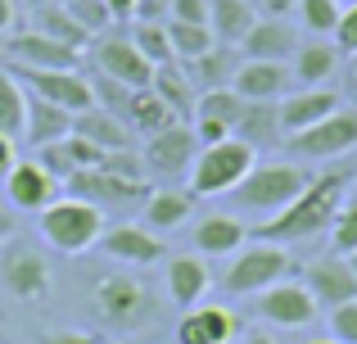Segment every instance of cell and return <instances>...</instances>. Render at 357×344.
Wrapping results in <instances>:
<instances>
[{
    "label": "cell",
    "instance_id": "cell-42",
    "mask_svg": "<svg viewBox=\"0 0 357 344\" xmlns=\"http://www.w3.org/2000/svg\"><path fill=\"white\" fill-rule=\"evenodd\" d=\"M63 150H68V159H73V168H100V163H105V154L109 150H100L96 141H86V136H77V132H68L63 136Z\"/></svg>",
    "mask_w": 357,
    "mask_h": 344
},
{
    "label": "cell",
    "instance_id": "cell-34",
    "mask_svg": "<svg viewBox=\"0 0 357 344\" xmlns=\"http://www.w3.org/2000/svg\"><path fill=\"white\" fill-rule=\"evenodd\" d=\"M167 41H172V59H199V54H208L213 45H218V36H213L208 23H176V18H167Z\"/></svg>",
    "mask_w": 357,
    "mask_h": 344
},
{
    "label": "cell",
    "instance_id": "cell-41",
    "mask_svg": "<svg viewBox=\"0 0 357 344\" xmlns=\"http://www.w3.org/2000/svg\"><path fill=\"white\" fill-rule=\"evenodd\" d=\"M68 14L77 18V23L86 27L91 36H105V27L114 23V14H109V5H105V0H73V5H68Z\"/></svg>",
    "mask_w": 357,
    "mask_h": 344
},
{
    "label": "cell",
    "instance_id": "cell-46",
    "mask_svg": "<svg viewBox=\"0 0 357 344\" xmlns=\"http://www.w3.org/2000/svg\"><path fill=\"white\" fill-rule=\"evenodd\" d=\"M167 18H176V23H208V0H172Z\"/></svg>",
    "mask_w": 357,
    "mask_h": 344
},
{
    "label": "cell",
    "instance_id": "cell-44",
    "mask_svg": "<svg viewBox=\"0 0 357 344\" xmlns=\"http://www.w3.org/2000/svg\"><path fill=\"white\" fill-rule=\"evenodd\" d=\"M36 163H41V168L50 172L59 186L68 181L73 172H77V168H73V159H68V150H63V141H54V145H41V159H36Z\"/></svg>",
    "mask_w": 357,
    "mask_h": 344
},
{
    "label": "cell",
    "instance_id": "cell-57",
    "mask_svg": "<svg viewBox=\"0 0 357 344\" xmlns=\"http://www.w3.org/2000/svg\"><path fill=\"white\" fill-rule=\"evenodd\" d=\"M349 267H353V276H357V249H353V254H349Z\"/></svg>",
    "mask_w": 357,
    "mask_h": 344
},
{
    "label": "cell",
    "instance_id": "cell-39",
    "mask_svg": "<svg viewBox=\"0 0 357 344\" xmlns=\"http://www.w3.org/2000/svg\"><path fill=\"white\" fill-rule=\"evenodd\" d=\"M91 96H96V109H105V114L122 118V114H127V100H131V87H122V82L105 77V73H96V77H91Z\"/></svg>",
    "mask_w": 357,
    "mask_h": 344
},
{
    "label": "cell",
    "instance_id": "cell-7",
    "mask_svg": "<svg viewBox=\"0 0 357 344\" xmlns=\"http://www.w3.org/2000/svg\"><path fill=\"white\" fill-rule=\"evenodd\" d=\"M0 285L14 299H45V290H50V263H45V254H36L27 240L9 236L0 245Z\"/></svg>",
    "mask_w": 357,
    "mask_h": 344
},
{
    "label": "cell",
    "instance_id": "cell-48",
    "mask_svg": "<svg viewBox=\"0 0 357 344\" xmlns=\"http://www.w3.org/2000/svg\"><path fill=\"white\" fill-rule=\"evenodd\" d=\"M172 0H136V23H167Z\"/></svg>",
    "mask_w": 357,
    "mask_h": 344
},
{
    "label": "cell",
    "instance_id": "cell-18",
    "mask_svg": "<svg viewBox=\"0 0 357 344\" xmlns=\"http://www.w3.org/2000/svg\"><path fill=\"white\" fill-rule=\"evenodd\" d=\"M303 285L312 290L317 308H340V304L357 299V276L349 267V258L331 254V258H317V263H307L303 272Z\"/></svg>",
    "mask_w": 357,
    "mask_h": 344
},
{
    "label": "cell",
    "instance_id": "cell-38",
    "mask_svg": "<svg viewBox=\"0 0 357 344\" xmlns=\"http://www.w3.org/2000/svg\"><path fill=\"white\" fill-rule=\"evenodd\" d=\"M131 45H136L149 63H167V59H172L167 23H136V27H131Z\"/></svg>",
    "mask_w": 357,
    "mask_h": 344
},
{
    "label": "cell",
    "instance_id": "cell-36",
    "mask_svg": "<svg viewBox=\"0 0 357 344\" xmlns=\"http://www.w3.org/2000/svg\"><path fill=\"white\" fill-rule=\"evenodd\" d=\"M244 100L236 96L231 87L222 91H199V100H195V118H213V123H227L231 136H236V118H240Z\"/></svg>",
    "mask_w": 357,
    "mask_h": 344
},
{
    "label": "cell",
    "instance_id": "cell-50",
    "mask_svg": "<svg viewBox=\"0 0 357 344\" xmlns=\"http://www.w3.org/2000/svg\"><path fill=\"white\" fill-rule=\"evenodd\" d=\"M50 344H114L105 336H82V331H68V336H50Z\"/></svg>",
    "mask_w": 357,
    "mask_h": 344
},
{
    "label": "cell",
    "instance_id": "cell-49",
    "mask_svg": "<svg viewBox=\"0 0 357 344\" xmlns=\"http://www.w3.org/2000/svg\"><path fill=\"white\" fill-rule=\"evenodd\" d=\"M109 14H114V23H127V18H136V0H105Z\"/></svg>",
    "mask_w": 357,
    "mask_h": 344
},
{
    "label": "cell",
    "instance_id": "cell-60",
    "mask_svg": "<svg viewBox=\"0 0 357 344\" xmlns=\"http://www.w3.org/2000/svg\"><path fill=\"white\" fill-rule=\"evenodd\" d=\"M340 5H357V0H340Z\"/></svg>",
    "mask_w": 357,
    "mask_h": 344
},
{
    "label": "cell",
    "instance_id": "cell-19",
    "mask_svg": "<svg viewBox=\"0 0 357 344\" xmlns=\"http://www.w3.org/2000/svg\"><path fill=\"white\" fill-rule=\"evenodd\" d=\"M240 336V317L222 304H195L176 322V344H231Z\"/></svg>",
    "mask_w": 357,
    "mask_h": 344
},
{
    "label": "cell",
    "instance_id": "cell-33",
    "mask_svg": "<svg viewBox=\"0 0 357 344\" xmlns=\"http://www.w3.org/2000/svg\"><path fill=\"white\" fill-rule=\"evenodd\" d=\"M36 32L54 36V41L73 45V50H91V45H96V36L68 14V5H41V9H36Z\"/></svg>",
    "mask_w": 357,
    "mask_h": 344
},
{
    "label": "cell",
    "instance_id": "cell-13",
    "mask_svg": "<svg viewBox=\"0 0 357 344\" xmlns=\"http://www.w3.org/2000/svg\"><path fill=\"white\" fill-rule=\"evenodd\" d=\"M91 54H96V68L105 73V77H114L131 91H145L149 82H154V63L131 45V36H105V41L91 45Z\"/></svg>",
    "mask_w": 357,
    "mask_h": 344
},
{
    "label": "cell",
    "instance_id": "cell-15",
    "mask_svg": "<svg viewBox=\"0 0 357 344\" xmlns=\"http://www.w3.org/2000/svg\"><path fill=\"white\" fill-rule=\"evenodd\" d=\"M195 154H199V136H195V127L172 123L167 132L149 136V145H145V168L158 172V177H181V172H190Z\"/></svg>",
    "mask_w": 357,
    "mask_h": 344
},
{
    "label": "cell",
    "instance_id": "cell-62",
    "mask_svg": "<svg viewBox=\"0 0 357 344\" xmlns=\"http://www.w3.org/2000/svg\"><path fill=\"white\" fill-rule=\"evenodd\" d=\"M0 344H9V340H5V336H0Z\"/></svg>",
    "mask_w": 357,
    "mask_h": 344
},
{
    "label": "cell",
    "instance_id": "cell-35",
    "mask_svg": "<svg viewBox=\"0 0 357 344\" xmlns=\"http://www.w3.org/2000/svg\"><path fill=\"white\" fill-rule=\"evenodd\" d=\"M23 127H27V96H23V87H18V77L0 73V136L18 141Z\"/></svg>",
    "mask_w": 357,
    "mask_h": 344
},
{
    "label": "cell",
    "instance_id": "cell-47",
    "mask_svg": "<svg viewBox=\"0 0 357 344\" xmlns=\"http://www.w3.org/2000/svg\"><path fill=\"white\" fill-rule=\"evenodd\" d=\"M195 136H199V150H204V145H222L231 136V127L213 123V118H195Z\"/></svg>",
    "mask_w": 357,
    "mask_h": 344
},
{
    "label": "cell",
    "instance_id": "cell-10",
    "mask_svg": "<svg viewBox=\"0 0 357 344\" xmlns=\"http://www.w3.org/2000/svg\"><path fill=\"white\" fill-rule=\"evenodd\" d=\"M96 308L105 322H114V327H131V322L149 317L154 313V299H149V290L136 281V276H122V272H109L96 281Z\"/></svg>",
    "mask_w": 357,
    "mask_h": 344
},
{
    "label": "cell",
    "instance_id": "cell-11",
    "mask_svg": "<svg viewBox=\"0 0 357 344\" xmlns=\"http://www.w3.org/2000/svg\"><path fill=\"white\" fill-rule=\"evenodd\" d=\"M5 59L23 63V68H45V73H77L82 68V50L54 41L45 32H18L5 41Z\"/></svg>",
    "mask_w": 357,
    "mask_h": 344
},
{
    "label": "cell",
    "instance_id": "cell-32",
    "mask_svg": "<svg viewBox=\"0 0 357 344\" xmlns=\"http://www.w3.org/2000/svg\"><path fill=\"white\" fill-rule=\"evenodd\" d=\"M236 68H240V54H236V45H222V41H218L208 54L190 59V82H199L204 91H222V87H231Z\"/></svg>",
    "mask_w": 357,
    "mask_h": 344
},
{
    "label": "cell",
    "instance_id": "cell-51",
    "mask_svg": "<svg viewBox=\"0 0 357 344\" xmlns=\"http://www.w3.org/2000/svg\"><path fill=\"white\" fill-rule=\"evenodd\" d=\"M258 5H262V9H267V18H285V14H289V9H294V5H298V0H258Z\"/></svg>",
    "mask_w": 357,
    "mask_h": 344
},
{
    "label": "cell",
    "instance_id": "cell-8",
    "mask_svg": "<svg viewBox=\"0 0 357 344\" xmlns=\"http://www.w3.org/2000/svg\"><path fill=\"white\" fill-rule=\"evenodd\" d=\"M5 73H14L18 87H27L32 96H41V100H50V105L68 109L73 118L86 114V109H96V96H91V82L82 77V68L77 73H45V68H23V63H9Z\"/></svg>",
    "mask_w": 357,
    "mask_h": 344
},
{
    "label": "cell",
    "instance_id": "cell-24",
    "mask_svg": "<svg viewBox=\"0 0 357 344\" xmlns=\"http://www.w3.org/2000/svg\"><path fill=\"white\" fill-rule=\"evenodd\" d=\"M340 45L335 41H321V36H317V41H307V45H298L294 50V82L298 87H326V82L335 77V73H340Z\"/></svg>",
    "mask_w": 357,
    "mask_h": 344
},
{
    "label": "cell",
    "instance_id": "cell-12",
    "mask_svg": "<svg viewBox=\"0 0 357 344\" xmlns=\"http://www.w3.org/2000/svg\"><path fill=\"white\" fill-rule=\"evenodd\" d=\"M68 195H82L91 204H131V200H145L149 195V181L145 177H122V172H109V168H82L73 172L68 181Z\"/></svg>",
    "mask_w": 357,
    "mask_h": 344
},
{
    "label": "cell",
    "instance_id": "cell-23",
    "mask_svg": "<svg viewBox=\"0 0 357 344\" xmlns=\"http://www.w3.org/2000/svg\"><path fill=\"white\" fill-rule=\"evenodd\" d=\"M122 123H127L131 132H140V136H158V132H167L172 123H181V118L172 114V105H167L154 87H145V91H131Z\"/></svg>",
    "mask_w": 357,
    "mask_h": 344
},
{
    "label": "cell",
    "instance_id": "cell-58",
    "mask_svg": "<svg viewBox=\"0 0 357 344\" xmlns=\"http://www.w3.org/2000/svg\"><path fill=\"white\" fill-rule=\"evenodd\" d=\"M312 344H340V340H312Z\"/></svg>",
    "mask_w": 357,
    "mask_h": 344
},
{
    "label": "cell",
    "instance_id": "cell-29",
    "mask_svg": "<svg viewBox=\"0 0 357 344\" xmlns=\"http://www.w3.org/2000/svg\"><path fill=\"white\" fill-rule=\"evenodd\" d=\"M190 209H195V195L190 190H176V186L149 190L145 195V227L149 231H176V227H185Z\"/></svg>",
    "mask_w": 357,
    "mask_h": 344
},
{
    "label": "cell",
    "instance_id": "cell-30",
    "mask_svg": "<svg viewBox=\"0 0 357 344\" xmlns=\"http://www.w3.org/2000/svg\"><path fill=\"white\" fill-rule=\"evenodd\" d=\"M73 132L86 136V141H96L100 150H136L131 127L122 123V118L105 114V109H86V114H77V118H73Z\"/></svg>",
    "mask_w": 357,
    "mask_h": 344
},
{
    "label": "cell",
    "instance_id": "cell-37",
    "mask_svg": "<svg viewBox=\"0 0 357 344\" xmlns=\"http://www.w3.org/2000/svg\"><path fill=\"white\" fill-rule=\"evenodd\" d=\"M294 9H298V23H303L312 36H335V27H340V14H344L340 0H298Z\"/></svg>",
    "mask_w": 357,
    "mask_h": 344
},
{
    "label": "cell",
    "instance_id": "cell-25",
    "mask_svg": "<svg viewBox=\"0 0 357 344\" xmlns=\"http://www.w3.org/2000/svg\"><path fill=\"white\" fill-rule=\"evenodd\" d=\"M244 240H249V227L231 213H208V218L195 227V249L199 254H240Z\"/></svg>",
    "mask_w": 357,
    "mask_h": 344
},
{
    "label": "cell",
    "instance_id": "cell-20",
    "mask_svg": "<svg viewBox=\"0 0 357 344\" xmlns=\"http://www.w3.org/2000/svg\"><path fill=\"white\" fill-rule=\"evenodd\" d=\"M289 82H294V73L276 59H240L231 91L240 100H280V96H289Z\"/></svg>",
    "mask_w": 357,
    "mask_h": 344
},
{
    "label": "cell",
    "instance_id": "cell-59",
    "mask_svg": "<svg viewBox=\"0 0 357 344\" xmlns=\"http://www.w3.org/2000/svg\"><path fill=\"white\" fill-rule=\"evenodd\" d=\"M54 5H73V0H54Z\"/></svg>",
    "mask_w": 357,
    "mask_h": 344
},
{
    "label": "cell",
    "instance_id": "cell-56",
    "mask_svg": "<svg viewBox=\"0 0 357 344\" xmlns=\"http://www.w3.org/2000/svg\"><path fill=\"white\" fill-rule=\"evenodd\" d=\"M249 344H276V340H271V336H262V331H258V336H249Z\"/></svg>",
    "mask_w": 357,
    "mask_h": 344
},
{
    "label": "cell",
    "instance_id": "cell-52",
    "mask_svg": "<svg viewBox=\"0 0 357 344\" xmlns=\"http://www.w3.org/2000/svg\"><path fill=\"white\" fill-rule=\"evenodd\" d=\"M9 168H14V141H9V136H0V177H5Z\"/></svg>",
    "mask_w": 357,
    "mask_h": 344
},
{
    "label": "cell",
    "instance_id": "cell-26",
    "mask_svg": "<svg viewBox=\"0 0 357 344\" xmlns=\"http://www.w3.org/2000/svg\"><path fill=\"white\" fill-rule=\"evenodd\" d=\"M23 132H27V145L41 150V145H54V141H63V136L73 132V114L27 91V127Z\"/></svg>",
    "mask_w": 357,
    "mask_h": 344
},
{
    "label": "cell",
    "instance_id": "cell-54",
    "mask_svg": "<svg viewBox=\"0 0 357 344\" xmlns=\"http://www.w3.org/2000/svg\"><path fill=\"white\" fill-rule=\"evenodd\" d=\"M14 27V0H0V32Z\"/></svg>",
    "mask_w": 357,
    "mask_h": 344
},
{
    "label": "cell",
    "instance_id": "cell-16",
    "mask_svg": "<svg viewBox=\"0 0 357 344\" xmlns=\"http://www.w3.org/2000/svg\"><path fill=\"white\" fill-rule=\"evenodd\" d=\"M5 195H9V209L41 213V209H50V204L59 200V181H54L36 159H27V163H14V168L5 172Z\"/></svg>",
    "mask_w": 357,
    "mask_h": 344
},
{
    "label": "cell",
    "instance_id": "cell-22",
    "mask_svg": "<svg viewBox=\"0 0 357 344\" xmlns=\"http://www.w3.org/2000/svg\"><path fill=\"white\" fill-rule=\"evenodd\" d=\"M213 276H208V263L195 254H181L167 263V294H172V304H181V308H195V304H204V294H208Z\"/></svg>",
    "mask_w": 357,
    "mask_h": 344
},
{
    "label": "cell",
    "instance_id": "cell-40",
    "mask_svg": "<svg viewBox=\"0 0 357 344\" xmlns=\"http://www.w3.org/2000/svg\"><path fill=\"white\" fill-rule=\"evenodd\" d=\"M331 245H335V254H353V249H357V200L344 204V209L335 213V222H331Z\"/></svg>",
    "mask_w": 357,
    "mask_h": 344
},
{
    "label": "cell",
    "instance_id": "cell-14",
    "mask_svg": "<svg viewBox=\"0 0 357 344\" xmlns=\"http://www.w3.org/2000/svg\"><path fill=\"white\" fill-rule=\"evenodd\" d=\"M335 109H340V91L298 87V91H289V96L276 100V123H280L285 136H294V132H307L312 123H321V118H331Z\"/></svg>",
    "mask_w": 357,
    "mask_h": 344
},
{
    "label": "cell",
    "instance_id": "cell-9",
    "mask_svg": "<svg viewBox=\"0 0 357 344\" xmlns=\"http://www.w3.org/2000/svg\"><path fill=\"white\" fill-rule=\"evenodd\" d=\"M253 308H258L262 322H271V327H285V331H303L317 322V299L312 290H307L303 281H294V276H285V281L267 285V290H258V299H253Z\"/></svg>",
    "mask_w": 357,
    "mask_h": 344
},
{
    "label": "cell",
    "instance_id": "cell-4",
    "mask_svg": "<svg viewBox=\"0 0 357 344\" xmlns=\"http://www.w3.org/2000/svg\"><path fill=\"white\" fill-rule=\"evenodd\" d=\"M258 163V150L240 136H227L222 145H204L190 163V195H231Z\"/></svg>",
    "mask_w": 357,
    "mask_h": 344
},
{
    "label": "cell",
    "instance_id": "cell-5",
    "mask_svg": "<svg viewBox=\"0 0 357 344\" xmlns=\"http://www.w3.org/2000/svg\"><path fill=\"white\" fill-rule=\"evenodd\" d=\"M285 276H294V258L285 254V245L253 240V245H244V254L231 258L222 285H227L231 294H258V290H267V285L285 281Z\"/></svg>",
    "mask_w": 357,
    "mask_h": 344
},
{
    "label": "cell",
    "instance_id": "cell-61",
    "mask_svg": "<svg viewBox=\"0 0 357 344\" xmlns=\"http://www.w3.org/2000/svg\"><path fill=\"white\" fill-rule=\"evenodd\" d=\"M353 190H357V177H353Z\"/></svg>",
    "mask_w": 357,
    "mask_h": 344
},
{
    "label": "cell",
    "instance_id": "cell-28",
    "mask_svg": "<svg viewBox=\"0 0 357 344\" xmlns=\"http://www.w3.org/2000/svg\"><path fill=\"white\" fill-rule=\"evenodd\" d=\"M253 23H258L253 0H208V27L222 45H236L240 50V41L249 36Z\"/></svg>",
    "mask_w": 357,
    "mask_h": 344
},
{
    "label": "cell",
    "instance_id": "cell-6",
    "mask_svg": "<svg viewBox=\"0 0 357 344\" xmlns=\"http://www.w3.org/2000/svg\"><path fill=\"white\" fill-rule=\"evenodd\" d=\"M294 159H340V154H353L357 150V114L353 109H335L331 118L312 123L307 132H294L285 136V145Z\"/></svg>",
    "mask_w": 357,
    "mask_h": 344
},
{
    "label": "cell",
    "instance_id": "cell-1",
    "mask_svg": "<svg viewBox=\"0 0 357 344\" xmlns=\"http://www.w3.org/2000/svg\"><path fill=\"white\" fill-rule=\"evenodd\" d=\"M353 177L349 172H326V177H312L307 190L298 195L289 209H280L276 218H267L253 236L258 240H271V245H289V240H307L317 231H326L335 222V213L344 209V186Z\"/></svg>",
    "mask_w": 357,
    "mask_h": 344
},
{
    "label": "cell",
    "instance_id": "cell-31",
    "mask_svg": "<svg viewBox=\"0 0 357 344\" xmlns=\"http://www.w3.org/2000/svg\"><path fill=\"white\" fill-rule=\"evenodd\" d=\"M149 87L158 91V96L167 100V105H172V114L176 118H185V114H195V82H190V73L181 68V63L176 59H167V63H154V82H149Z\"/></svg>",
    "mask_w": 357,
    "mask_h": 344
},
{
    "label": "cell",
    "instance_id": "cell-2",
    "mask_svg": "<svg viewBox=\"0 0 357 344\" xmlns=\"http://www.w3.org/2000/svg\"><path fill=\"white\" fill-rule=\"evenodd\" d=\"M105 236V209L82 195H63L50 209H41V240L59 254H86Z\"/></svg>",
    "mask_w": 357,
    "mask_h": 344
},
{
    "label": "cell",
    "instance_id": "cell-43",
    "mask_svg": "<svg viewBox=\"0 0 357 344\" xmlns=\"http://www.w3.org/2000/svg\"><path fill=\"white\" fill-rule=\"evenodd\" d=\"M331 340H340V344H357V299L349 304H340V308H331Z\"/></svg>",
    "mask_w": 357,
    "mask_h": 344
},
{
    "label": "cell",
    "instance_id": "cell-3",
    "mask_svg": "<svg viewBox=\"0 0 357 344\" xmlns=\"http://www.w3.org/2000/svg\"><path fill=\"white\" fill-rule=\"evenodd\" d=\"M307 181L312 177L298 168V163H280V159L276 163H253L249 177L231 190V200L249 213H280L307 190Z\"/></svg>",
    "mask_w": 357,
    "mask_h": 344
},
{
    "label": "cell",
    "instance_id": "cell-45",
    "mask_svg": "<svg viewBox=\"0 0 357 344\" xmlns=\"http://www.w3.org/2000/svg\"><path fill=\"white\" fill-rule=\"evenodd\" d=\"M335 45H340L344 54H357V5H344L340 27H335Z\"/></svg>",
    "mask_w": 357,
    "mask_h": 344
},
{
    "label": "cell",
    "instance_id": "cell-53",
    "mask_svg": "<svg viewBox=\"0 0 357 344\" xmlns=\"http://www.w3.org/2000/svg\"><path fill=\"white\" fill-rule=\"evenodd\" d=\"M9 236H18V222H14V218H9V213H5V209H0V245H5V240H9Z\"/></svg>",
    "mask_w": 357,
    "mask_h": 344
},
{
    "label": "cell",
    "instance_id": "cell-27",
    "mask_svg": "<svg viewBox=\"0 0 357 344\" xmlns=\"http://www.w3.org/2000/svg\"><path fill=\"white\" fill-rule=\"evenodd\" d=\"M236 136L249 141L253 150L262 145H285V132L276 123V100H244L240 118H236Z\"/></svg>",
    "mask_w": 357,
    "mask_h": 344
},
{
    "label": "cell",
    "instance_id": "cell-55",
    "mask_svg": "<svg viewBox=\"0 0 357 344\" xmlns=\"http://www.w3.org/2000/svg\"><path fill=\"white\" fill-rule=\"evenodd\" d=\"M349 87L357 91V54H349Z\"/></svg>",
    "mask_w": 357,
    "mask_h": 344
},
{
    "label": "cell",
    "instance_id": "cell-17",
    "mask_svg": "<svg viewBox=\"0 0 357 344\" xmlns=\"http://www.w3.org/2000/svg\"><path fill=\"white\" fill-rule=\"evenodd\" d=\"M100 249H105L114 263H131V267H154L158 258L167 254L163 236L149 227H136V222H122V227L105 231L100 236Z\"/></svg>",
    "mask_w": 357,
    "mask_h": 344
},
{
    "label": "cell",
    "instance_id": "cell-21",
    "mask_svg": "<svg viewBox=\"0 0 357 344\" xmlns=\"http://www.w3.org/2000/svg\"><path fill=\"white\" fill-rule=\"evenodd\" d=\"M240 50H244V59L285 63V59H294V50H298V32L285 23V18H258V23L249 27V36L240 41Z\"/></svg>",
    "mask_w": 357,
    "mask_h": 344
}]
</instances>
